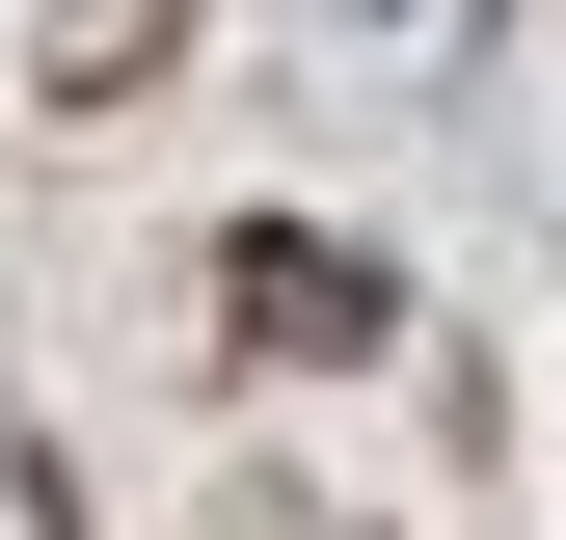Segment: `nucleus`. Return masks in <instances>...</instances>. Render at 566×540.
<instances>
[{"label": "nucleus", "mask_w": 566, "mask_h": 540, "mask_svg": "<svg viewBox=\"0 0 566 540\" xmlns=\"http://www.w3.org/2000/svg\"><path fill=\"white\" fill-rule=\"evenodd\" d=\"M243 324H270V352H350V324H378V270H350V243H243Z\"/></svg>", "instance_id": "obj_1"}]
</instances>
